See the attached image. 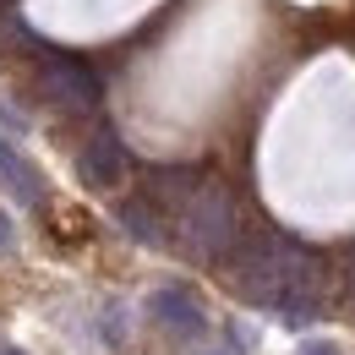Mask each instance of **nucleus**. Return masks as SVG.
Listing matches in <instances>:
<instances>
[{"mask_svg":"<svg viewBox=\"0 0 355 355\" xmlns=\"http://www.w3.org/2000/svg\"><path fill=\"white\" fill-rule=\"evenodd\" d=\"M77 170L88 180L93 191H115L126 170H132V159H126V148H121V137L110 132V126H98V132L83 142V159H77Z\"/></svg>","mask_w":355,"mask_h":355,"instance_id":"obj_4","label":"nucleus"},{"mask_svg":"<svg viewBox=\"0 0 355 355\" xmlns=\"http://www.w3.org/2000/svg\"><path fill=\"white\" fill-rule=\"evenodd\" d=\"M170 230H175L180 252H186L191 263H224V257H235V246H241L235 191H230L224 180L202 175L191 186V197L170 214Z\"/></svg>","mask_w":355,"mask_h":355,"instance_id":"obj_2","label":"nucleus"},{"mask_svg":"<svg viewBox=\"0 0 355 355\" xmlns=\"http://www.w3.org/2000/svg\"><path fill=\"white\" fill-rule=\"evenodd\" d=\"M0 355H22V350H0Z\"/></svg>","mask_w":355,"mask_h":355,"instance_id":"obj_9","label":"nucleus"},{"mask_svg":"<svg viewBox=\"0 0 355 355\" xmlns=\"http://www.w3.org/2000/svg\"><path fill=\"white\" fill-rule=\"evenodd\" d=\"M121 224L132 230L142 246H164V241H170V219H164L148 197H126V202H121Z\"/></svg>","mask_w":355,"mask_h":355,"instance_id":"obj_7","label":"nucleus"},{"mask_svg":"<svg viewBox=\"0 0 355 355\" xmlns=\"http://www.w3.org/2000/svg\"><path fill=\"white\" fill-rule=\"evenodd\" d=\"M0 186H6L22 208H44V175H39L6 137H0Z\"/></svg>","mask_w":355,"mask_h":355,"instance_id":"obj_6","label":"nucleus"},{"mask_svg":"<svg viewBox=\"0 0 355 355\" xmlns=\"http://www.w3.org/2000/svg\"><path fill=\"white\" fill-rule=\"evenodd\" d=\"M39 93H44L55 110H66V115L98 110V77H93L83 60H71V55H49L44 66H39Z\"/></svg>","mask_w":355,"mask_h":355,"instance_id":"obj_3","label":"nucleus"},{"mask_svg":"<svg viewBox=\"0 0 355 355\" xmlns=\"http://www.w3.org/2000/svg\"><path fill=\"white\" fill-rule=\"evenodd\" d=\"M301 355H339V350H334L328 339H311V345H301Z\"/></svg>","mask_w":355,"mask_h":355,"instance_id":"obj_8","label":"nucleus"},{"mask_svg":"<svg viewBox=\"0 0 355 355\" xmlns=\"http://www.w3.org/2000/svg\"><path fill=\"white\" fill-rule=\"evenodd\" d=\"M148 311H153V322L170 328V334H202V328H208V311H202V301H197L186 284L153 290V295H148Z\"/></svg>","mask_w":355,"mask_h":355,"instance_id":"obj_5","label":"nucleus"},{"mask_svg":"<svg viewBox=\"0 0 355 355\" xmlns=\"http://www.w3.org/2000/svg\"><path fill=\"white\" fill-rule=\"evenodd\" d=\"M235 295L252 306H273L290 322H311L328 306V273L301 241L290 235H263L252 246H235Z\"/></svg>","mask_w":355,"mask_h":355,"instance_id":"obj_1","label":"nucleus"}]
</instances>
